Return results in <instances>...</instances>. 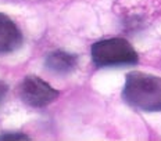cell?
<instances>
[{"instance_id":"5","label":"cell","mask_w":161,"mask_h":141,"mask_svg":"<svg viewBox=\"0 0 161 141\" xmlns=\"http://www.w3.org/2000/svg\"><path fill=\"white\" fill-rule=\"evenodd\" d=\"M45 66L56 75L65 76L76 69L78 57L71 53H67L64 50H54L46 55Z\"/></svg>"},{"instance_id":"2","label":"cell","mask_w":161,"mask_h":141,"mask_svg":"<svg viewBox=\"0 0 161 141\" xmlns=\"http://www.w3.org/2000/svg\"><path fill=\"white\" fill-rule=\"evenodd\" d=\"M90 55L97 68H122L139 62V55L133 46L121 38L103 39L93 43Z\"/></svg>"},{"instance_id":"6","label":"cell","mask_w":161,"mask_h":141,"mask_svg":"<svg viewBox=\"0 0 161 141\" xmlns=\"http://www.w3.org/2000/svg\"><path fill=\"white\" fill-rule=\"evenodd\" d=\"M0 140L6 141V140H19V141H24V140H31V137L25 133L21 132H6L0 134Z\"/></svg>"},{"instance_id":"4","label":"cell","mask_w":161,"mask_h":141,"mask_svg":"<svg viewBox=\"0 0 161 141\" xmlns=\"http://www.w3.org/2000/svg\"><path fill=\"white\" fill-rule=\"evenodd\" d=\"M24 43L21 29L8 15L0 13V55L14 53Z\"/></svg>"},{"instance_id":"7","label":"cell","mask_w":161,"mask_h":141,"mask_svg":"<svg viewBox=\"0 0 161 141\" xmlns=\"http://www.w3.org/2000/svg\"><path fill=\"white\" fill-rule=\"evenodd\" d=\"M7 93H8V86L6 82H3V80H0V107L3 105V102H4L6 97H7Z\"/></svg>"},{"instance_id":"3","label":"cell","mask_w":161,"mask_h":141,"mask_svg":"<svg viewBox=\"0 0 161 141\" xmlns=\"http://www.w3.org/2000/svg\"><path fill=\"white\" fill-rule=\"evenodd\" d=\"M21 101L31 108H45L58 97V91L39 76L29 75L18 86Z\"/></svg>"},{"instance_id":"1","label":"cell","mask_w":161,"mask_h":141,"mask_svg":"<svg viewBox=\"0 0 161 141\" xmlns=\"http://www.w3.org/2000/svg\"><path fill=\"white\" fill-rule=\"evenodd\" d=\"M122 100L142 112H160L161 78L140 70L129 72L122 89Z\"/></svg>"}]
</instances>
